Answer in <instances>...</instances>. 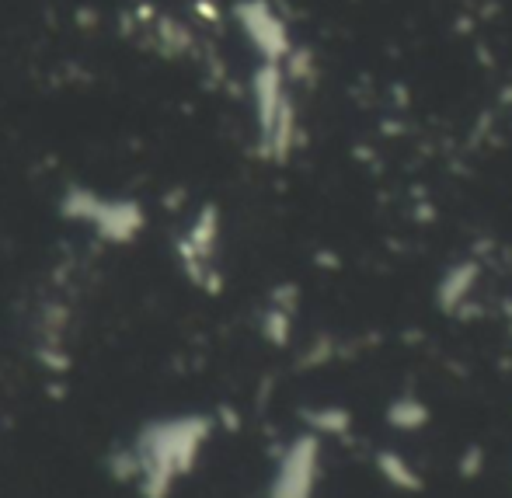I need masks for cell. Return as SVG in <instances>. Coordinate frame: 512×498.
<instances>
[{
  "label": "cell",
  "mask_w": 512,
  "mask_h": 498,
  "mask_svg": "<svg viewBox=\"0 0 512 498\" xmlns=\"http://www.w3.org/2000/svg\"><path fill=\"white\" fill-rule=\"evenodd\" d=\"M209 439V422L199 415L154 418L133 439L126 460V474L140 485L143 498H168L175 481L192 471L199 450Z\"/></svg>",
  "instance_id": "6da1fadb"
},
{
  "label": "cell",
  "mask_w": 512,
  "mask_h": 498,
  "mask_svg": "<svg viewBox=\"0 0 512 498\" xmlns=\"http://www.w3.org/2000/svg\"><path fill=\"white\" fill-rule=\"evenodd\" d=\"M251 101H255L258 147L272 161H286L297 143V105L286 91L283 63L262 60L251 74Z\"/></svg>",
  "instance_id": "7a4b0ae2"
},
{
  "label": "cell",
  "mask_w": 512,
  "mask_h": 498,
  "mask_svg": "<svg viewBox=\"0 0 512 498\" xmlns=\"http://www.w3.org/2000/svg\"><path fill=\"white\" fill-rule=\"evenodd\" d=\"M60 213L81 227H91L105 244H133L147 227V213L136 199H112L81 185L63 192Z\"/></svg>",
  "instance_id": "3957f363"
},
{
  "label": "cell",
  "mask_w": 512,
  "mask_h": 498,
  "mask_svg": "<svg viewBox=\"0 0 512 498\" xmlns=\"http://www.w3.org/2000/svg\"><path fill=\"white\" fill-rule=\"evenodd\" d=\"M230 14H234L244 39L251 42V49H255L262 60H272V63L286 60V53L293 49L290 28H286V21L279 18V11L269 0H237V4L230 7Z\"/></svg>",
  "instance_id": "277c9868"
},
{
  "label": "cell",
  "mask_w": 512,
  "mask_h": 498,
  "mask_svg": "<svg viewBox=\"0 0 512 498\" xmlns=\"http://www.w3.org/2000/svg\"><path fill=\"white\" fill-rule=\"evenodd\" d=\"M216 234H220V223H216V209L206 206L203 213L196 216V223L189 227V234L182 237V262L189 269V276L196 283H206L209 262H213V248H216Z\"/></svg>",
  "instance_id": "5b68a950"
},
{
  "label": "cell",
  "mask_w": 512,
  "mask_h": 498,
  "mask_svg": "<svg viewBox=\"0 0 512 498\" xmlns=\"http://www.w3.org/2000/svg\"><path fill=\"white\" fill-rule=\"evenodd\" d=\"M150 32H154V42L164 56H185L192 49V32L182 25V21L157 18L154 25H150Z\"/></svg>",
  "instance_id": "8992f818"
}]
</instances>
